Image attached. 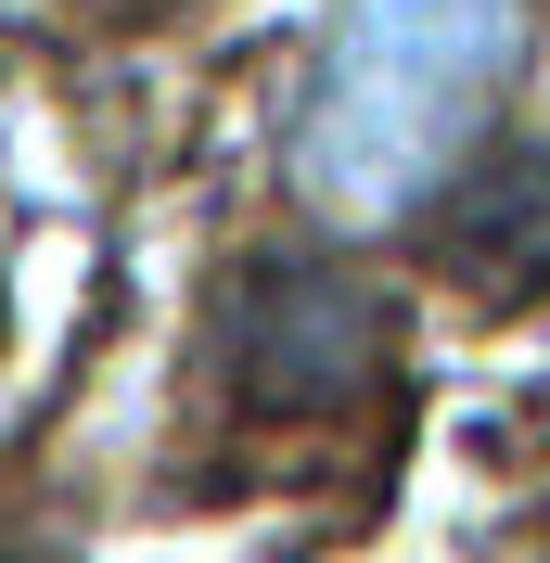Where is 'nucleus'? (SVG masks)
I'll list each match as a JSON object with an SVG mask.
<instances>
[{
    "instance_id": "1",
    "label": "nucleus",
    "mask_w": 550,
    "mask_h": 563,
    "mask_svg": "<svg viewBox=\"0 0 550 563\" xmlns=\"http://www.w3.org/2000/svg\"><path fill=\"white\" fill-rule=\"evenodd\" d=\"M525 52V0H333V38L295 103V192L320 218H410Z\"/></svg>"
},
{
    "instance_id": "2",
    "label": "nucleus",
    "mask_w": 550,
    "mask_h": 563,
    "mask_svg": "<svg viewBox=\"0 0 550 563\" xmlns=\"http://www.w3.org/2000/svg\"><path fill=\"white\" fill-rule=\"evenodd\" d=\"M218 358L256 410H345L359 385H384L397 358V320H384L372 282L308 269V256H256V269L218 295Z\"/></svg>"
},
{
    "instance_id": "3",
    "label": "nucleus",
    "mask_w": 550,
    "mask_h": 563,
    "mask_svg": "<svg viewBox=\"0 0 550 563\" xmlns=\"http://www.w3.org/2000/svg\"><path fill=\"white\" fill-rule=\"evenodd\" d=\"M436 244H448V269L486 282V295L550 282V154H486L474 179H448Z\"/></svg>"
},
{
    "instance_id": "4",
    "label": "nucleus",
    "mask_w": 550,
    "mask_h": 563,
    "mask_svg": "<svg viewBox=\"0 0 550 563\" xmlns=\"http://www.w3.org/2000/svg\"><path fill=\"white\" fill-rule=\"evenodd\" d=\"M0 563H13V551H0Z\"/></svg>"
}]
</instances>
